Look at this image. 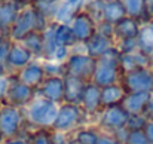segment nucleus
I'll use <instances>...</instances> for the list:
<instances>
[{
    "label": "nucleus",
    "mask_w": 153,
    "mask_h": 144,
    "mask_svg": "<svg viewBox=\"0 0 153 144\" xmlns=\"http://www.w3.org/2000/svg\"><path fill=\"white\" fill-rule=\"evenodd\" d=\"M51 22L52 21H49L45 15H42L33 4H30L18 13L9 31V36L13 42H21L31 31H45Z\"/></svg>",
    "instance_id": "f257e3e1"
},
{
    "label": "nucleus",
    "mask_w": 153,
    "mask_h": 144,
    "mask_svg": "<svg viewBox=\"0 0 153 144\" xmlns=\"http://www.w3.org/2000/svg\"><path fill=\"white\" fill-rule=\"evenodd\" d=\"M122 77V70H120V53L116 48L108 50L105 55L97 59L95 64V71L92 76V80L97 86L104 88L108 85L119 83Z\"/></svg>",
    "instance_id": "f03ea898"
},
{
    "label": "nucleus",
    "mask_w": 153,
    "mask_h": 144,
    "mask_svg": "<svg viewBox=\"0 0 153 144\" xmlns=\"http://www.w3.org/2000/svg\"><path fill=\"white\" fill-rule=\"evenodd\" d=\"M58 104L43 96L37 95L27 107H24V116L28 123L36 128H52V123L58 113Z\"/></svg>",
    "instance_id": "7ed1b4c3"
},
{
    "label": "nucleus",
    "mask_w": 153,
    "mask_h": 144,
    "mask_svg": "<svg viewBox=\"0 0 153 144\" xmlns=\"http://www.w3.org/2000/svg\"><path fill=\"white\" fill-rule=\"evenodd\" d=\"M88 116L83 113L82 107L77 104L62 102L58 107L56 117L52 123V131L62 132V134H71L74 129H77L82 125H88L86 122Z\"/></svg>",
    "instance_id": "20e7f679"
},
{
    "label": "nucleus",
    "mask_w": 153,
    "mask_h": 144,
    "mask_svg": "<svg viewBox=\"0 0 153 144\" xmlns=\"http://www.w3.org/2000/svg\"><path fill=\"white\" fill-rule=\"evenodd\" d=\"M95 64L97 59L85 53L83 48H80V50L74 48L71 49V53L65 59L64 68H65V74L74 76L85 82H91L95 71Z\"/></svg>",
    "instance_id": "39448f33"
},
{
    "label": "nucleus",
    "mask_w": 153,
    "mask_h": 144,
    "mask_svg": "<svg viewBox=\"0 0 153 144\" xmlns=\"http://www.w3.org/2000/svg\"><path fill=\"white\" fill-rule=\"evenodd\" d=\"M25 125L24 108L3 102L0 105V132L3 138L19 137Z\"/></svg>",
    "instance_id": "423d86ee"
},
{
    "label": "nucleus",
    "mask_w": 153,
    "mask_h": 144,
    "mask_svg": "<svg viewBox=\"0 0 153 144\" xmlns=\"http://www.w3.org/2000/svg\"><path fill=\"white\" fill-rule=\"evenodd\" d=\"M128 119H129V113L122 107V104L110 105V107H102L98 116L95 117L94 125L101 132L113 134L119 129L126 128Z\"/></svg>",
    "instance_id": "0eeeda50"
},
{
    "label": "nucleus",
    "mask_w": 153,
    "mask_h": 144,
    "mask_svg": "<svg viewBox=\"0 0 153 144\" xmlns=\"http://www.w3.org/2000/svg\"><path fill=\"white\" fill-rule=\"evenodd\" d=\"M120 83L125 88L126 94L131 92H150L153 89V71L150 67L137 68L128 73H123Z\"/></svg>",
    "instance_id": "6e6552de"
},
{
    "label": "nucleus",
    "mask_w": 153,
    "mask_h": 144,
    "mask_svg": "<svg viewBox=\"0 0 153 144\" xmlns=\"http://www.w3.org/2000/svg\"><path fill=\"white\" fill-rule=\"evenodd\" d=\"M9 77H10V82H9L4 102L15 107H21V108L27 107L37 96V89L18 80L16 74H9Z\"/></svg>",
    "instance_id": "1a4fd4ad"
},
{
    "label": "nucleus",
    "mask_w": 153,
    "mask_h": 144,
    "mask_svg": "<svg viewBox=\"0 0 153 144\" xmlns=\"http://www.w3.org/2000/svg\"><path fill=\"white\" fill-rule=\"evenodd\" d=\"M70 27L73 30L77 45L86 43L97 33V21L86 10H82L79 15H76L74 19L70 22Z\"/></svg>",
    "instance_id": "9d476101"
},
{
    "label": "nucleus",
    "mask_w": 153,
    "mask_h": 144,
    "mask_svg": "<svg viewBox=\"0 0 153 144\" xmlns=\"http://www.w3.org/2000/svg\"><path fill=\"white\" fill-rule=\"evenodd\" d=\"M30 4H31L30 0L0 1V31L1 34H9L18 13Z\"/></svg>",
    "instance_id": "9b49d317"
},
{
    "label": "nucleus",
    "mask_w": 153,
    "mask_h": 144,
    "mask_svg": "<svg viewBox=\"0 0 153 144\" xmlns=\"http://www.w3.org/2000/svg\"><path fill=\"white\" fill-rule=\"evenodd\" d=\"M80 107L83 110V113L88 116V119L91 117H97L98 113L102 108L101 102V88L97 86L94 82H88L83 91V96L80 101Z\"/></svg>",
    "instance_id": "f8f14e48"
},
{
    "label": "nucleus",
    "mask_w": 153,
    "mask_h": 144,
    "mask_svg": "<svg viewBox=\"0 0 153 144\" xmlns=\"http://www.w3.org/2000/svg\"><path fill=\"white\" fill-rule=\"evenodd\" d=\"M16 77L22 83L37 89L43 83V80L46 79V71H45V67H43V59L34 58L30 64H27L21 71L16 73Z\"/></svg>",
    "instance_id": "ddd939ff"
},
{
    "label": "nucleus",
    "mask_w": 153,
    "mask_h": 144,
    "mask_svg": "<svg viewBox=\"0 0 153 144\" xmlns=\"http://www.w3.org/2000/svg\"><path fill=\"white\" fill-rule=\"evenodd\" d=\"M33 59H34V56L30 50H27L19 42H13V46L4 61V65H6V70L9 74H16Z\"/></svg>",
    "instance_id": "4468645a"
},
{
    "label": "nucleus",
    "mask_w": 153,
    "mask_h": 144,
    "mask_svg": "<svg viewBox=\"0 0 153 144\" xmlns=\"http://www.w3.org/2000/svg\"><path fill=\"white\" fill-rule=\"evenodd\" d=\"M37 95L43 96L55 104L64 102V77L59 76H46L43 83L37 88Z\"/></svg>",
    "instance_id": "2eb2a0df"
},
{
    "label": "nucleus",
    "mask_w": 153,
    "mask_h": 144,
    "mask_svg": "<svg viewBox=\"0 0 153 144\" xmlns=\"http://www.w3.org/2000/svg\"><path fill=\"white\" fill-rule=\"evenodd\" d=\"M86 0H62L58 3L53 21L58 24H70L76 15L85 10Z\"/></svg>",
    "instance_id": "dca6fc26"
},
{
    "label": "nucleus",
    "mask_w": 153,
    "mask_h": 144,
    "mask_svg": "<svg viewBox=\"0 0 153 144\" xmlns=\"http://www.w3.org/2000/svg\"><path fill=\"white\" fill-rule=\"evenodd\" d=\"M82 48H83L85 53H88L89 56H92L95 59H98L102 55H105L108 50H111L114 48V40L102 36L100 33H95L86 43L82 45Z\"/></svg>",
    "instance_id": "f3484780"
},
{
    "label": "nucleus",
    "mask_w": 153,
    "mask_h": 144,
    "mask_svg": "<svg viewBox=\"0 0 153 144\" xmlns=\"http://www.w3.org/2000/svg\"><path fill=\"white\" fill-rule=\"evenodd\" d=\"M126 12V16H131L143 24H147L152 21L149 0H119Z\"/></svg>",
    "instance_id": "a211bd4d"
},
{
    "label": "nucleus",
    "mask_w": 153,
    "mask_h": 144,
    "mask_svg": "<svg viewBox=\"0 0 153 144\" xmlns=\"http://www.w3.org/2000/svg\"><path fill=\"white\" fill-rule=\"evenodd\" d=\"M88 82L77 79L74 76L65 74L64 76V102H70V104H77L80 105L83 91Z\"/></svg>",
    "instance_id": "6ab92c4d"
},
{
    "label": "nucleus",
    "mask_w": 153,
    "mask_h": 144,
    "mask_svg": "<svg viewBox=\"0 0 153 144\" xmlns=\"http://www.w3.org/2000/svg\"><path fill=\"white\" fill-rule=\"evenodd\" d=\"M113 28H114V42L125 39H137L141 30V22L131 16H125L119 22H116Z\"/></svg>",
    "instance_id": "aec40b11"
},
{
    "label": "nucleus",
    "mask_w": 153,
    "mask_h": 144,
    "mask_svg": "<svg viewBox=\"0 0 153 144\" xmlns=\"http://www.w3.org/2000/svg\"><path fill=\"white\" fill-rule=\"evenodd\" d=\"M152 65V58L147 56L146 53H143L141 50H135L131 53H125L120 55V70L122 74L137 70V68H143V67H150Z\"/></svg>",
    "instance_id": "412c9836"
},
{
    "label": "nucleus",
    "mask_w": 153,
    "mask_h": 144,
    "mask_svg": "<svg viewBox=\"0 0 153 144\" xmlns=\"http://www.w3.org/2000/svg\"><path fill=\"white\" fill-rule=\"evenodd\" d=\"M150 98H152L150 92H131L125 95L122 101V107L129 114H143Z\"/></svg>",
    "instance_id": "4be33fe9"
},
{
    "label": "nucleus",
    "mask_w": 153,
    "mask_h": 144,
    "mask_svg": "<svg viewBox=\"0 0 153 144\" xmlns=\"http://www.w3.org/2000/svg\"><path fill=\"white\" fill-rule=\"evenodd\" d=\"M52 33H53L55 43L61 48L73 49L77 45L70 24H58V22L52 21Z\"/></svg>",
    "instance_id": "5701e85b"
},
{
    "label": "nucleus",
    "mask_w": 153,
    "mask_h": 144,
    "mask_svg": "<svg viewBox=\"0 0 153 144\" xmlns=\"http://www.w3.org/2000/svg\"><path fill=\"white\" fill-rule=\"evenodd\" d=\"M19 43L27 50H30L34 58H37V59L43 58V52H45V36H43V31H31Z\"/></svg>",
    "instance_id": "b1692460"
},
{
    "label": "nucleus",
    "mask_w": 153,
    "mask_h": 144,
    "mask_svg": "<svg viewBox=\"0 0 153 144\" xmlns=\"http://www.w3.org/2000/svg\"><path fill=\"white\" fill-rule=\"evenodd\" d=\"M126 95L125 88L122 86V83H114V85H108L101 88V102L102 107H110V105H119L122 104L123 98Z\"/></svg>",
    "instance_id": "393cba45"
},
{
    "label": "nucleus",
    "mask_w": 153,
    "mask_h": 144,
    "mask_svg": "<svg viewBox=\"0 0 153 144\" xmlns=\"http://www.w3.org/2000/svg\"><path fill=\"white\" fill-rule=\"evenodd\" d=\"M126 16V12L119 0H105L101 12V21H105L108 24H116L122 18Z\"/></svg>",
    "instance_id": "a878e982"
},
{
    "label": "nucleus",
    "mask_w": 153,
    "mask_h": 144,
    "mask_svg": "<svg viewBox=\"0 0 153 144\" xmlns=\"http://www.w3.org/2000/svg\"><path fill=\"white\" fill-rule=\"evenodd\" d=\"M101 131L95 125H82L71 132L73 140L77 144H97Z\"/></svg>",
    "instance_id": "bb28decb"
},
{
    "label": "nucleus",
    "mask_w": 153,
    "mask_h": 144,
    "mask_svg": "<svg viewBox=\"0 0 153 144\" xmlns=\"http://www.w3.org/2000/svg\"><path fill=\"white\" fill-rule=\"evenodd\" d=\"M137 42H138V50H141L143 53H146L153 59V21L141 25Z\"/></svg>",
    "instance_id": "cd10ccee"
},
{
    "label": "nucleus",
    "mask_w": 153,
    "mask_h": 144,
    "mask_svg": "<svg viewBox=\"0 0 153 144\" xmlns=\"http://www.w3.org/2000/svg\"><path fill=\"white\" fill-rule=\"evenodd\" d=\"M52 129L39 128L28 138V144H52Z\"/></svg>",
    "instance_id": "c85d7f7f"
},
{
    "label": "nucleus",
    "mask_w": 153,
    "mask_h": 144,
    "mask_svg": "<svg viewBox=\"0 0 153 144\" xmlns=\"http://www.w3.org/2000/svg\"><path fill=\"white\" fill-rule=\"evenodd\" d=\"M31 4H33L42 15H45L49 21H53V16H55V12H56L58 4L49 3V1H46V0H34Z\"/></svg>",
    "instance_id": "c756f323"
},
{
    "label": "nucleus",
    "mask_w": 153,
    "mask_h": 144,
    "mask_svg": "<svg viewBox=\"0 0 153 144\" xmlns=\"http://www.w3.org/2000/svg\"><path fill=\"white\" fill-rule=\"evenodd\" d=\"M104 3H105V0H86L85 10H86L97 22L101 21V12H102Z\"/></svg>",
    "instance_id": "7c9ffc66"
},
{
    "label": "nucleus",
    "mask_w": 153,
    "mask_h": 144,
    "mask_svg": "<svg viewBox=\"0 0 153 144\" xmlns=\"http://www.w3.org/2000/svg\"><path fill=\"white\" fill-rule=\"evenodd\" d=\"M114 48L119 50L120 55H125V53H131V52L138 50V42H137V39L116 40V42H114Z\"/></svg>",
    "instance_id": "2f4dec72"
},
{
    "label": "nucleus",
    "mask_w": 153,
    "mask_h": 144,
    "mask_svg": "<svg viewBox=\"0 0 153 144\" xmlns=\"http://www.w3.org/2000/svg\"><path fill=\"white\" fill-rule=\"evenodd\" d=\"M147 125V119L143 114H129L126 129L128 131H144Z\"/></svg>",
    "instance_id": "473e14b6"
},
{
    "label": "nucleus",
    "mask_w": 153,
    "mask_h": 144,
    "mask_svg": "<svg viewBox=\"0 0 153 144\" xmlns=\"http://www.w3.org/2000/svg\"><path fill=\"white\" fill-rule=\"evenodd\" d=\"M43 67L46 71V76H65V68L64 62H55V61H43Z\"/></svg>",
    "instance_id": "72a5a7b5"
},
{
    "label": "nucleus",
    "mask_w": 153,
    "mask_h": 144,
    "mask_svg": "<svg viewBox=\"0 0 153 144\" xmlns=\"http://www.w3.org/2000/svg\"><path fill=\"white\" fill-rule=\"evenodd\" d=\"M12 46H13V40L10 39V36L9 34H0V62L4 64Z\"/></svg>",
    "instance_id": "f704fd0d"
},
{
    "label": "nucleus",
    "mask_w": 153,
    "mask_h": 144,
    "mask_svg": "<svg viewBox=\"0 0 153 144\" xmlns=\"http://www.w3.org/2000/svg\"><path fill=\"white\" fill-rule=\"evenodd\" d=\"M125 144H149L144 131H128Z\"/></svg>",
    "instance_id": "c9c22d12"
},
{
    "label": "nucleus",
    "mask_w": 153,
    "mask_h": 144,
    "mask_svg": "<svg viewBox=\"0 0 153 144\" xmlns=\"http://www.w3.org/2000/svg\"><path fill=\"white\" fill-rule=\"evenodd\" d=\"M97 33H100L102 36H105V37L114 40V28H113V24H108V22H105V21H98V22H97Z\"/></svg>",
    "instance_id": "e433bc0d"
},
{
    "label": "nucleus",
    "mask_w": 153,
    "mask_h": 144,
    "mask_svg": "<svg viewBox=\"0 0 153 144\" xmlns=\"http://www.w3.org/2000/svg\"><path fill=\"white\" fill-rule=\"evenodd\" d=\"M97 144H123L120 140H117L113 134H108V132H101L100 135V140Z\"/></svg>",
    "instance_id": "4c0bfd02"
},
{
    "label": "nucleus",
    "mask_w": 153,
    "mask_h": 144,
    "mask_svg": "<svg viewBox=\"0 0 153 144\" xmlns=\"http://www.w3.org/2000/svg\"><path fill=\"white\" fill-rule=\"evenodd\" d=\"M9 82H10V77H9V76L0 79V105L4 102L6 92H7V88H9Z\"/></svg>",
    "instance_id": "58836bf2"
},
{
    "label": "nucleus",
    "mask_w": 153,
    "mask_h": 144,
    "mask_svg": "<svg viewBox=\"0 0 153 144\" xmlns=\"http://www.w3.org/2000/svg\"><path fill=\"white\" fill-rule=\"evenodd\" d=\"M143 116L147 119V122H153V96L147 102V105H146V108L143 111Z\"/></svg>",
    "instance_id": "ea45409f"
},
{
    "label": "nucleus",
    "mask_w": 153,
    "mask_h": 144,
    "mask_svg": "<svg viewBox=\"0 0 153 144\" xmlns=\"http://www.w3.org/2000/svg\"><path fill=\"white\" fill-rule=\"evenodd\" d=\"M0 144H28V140L22 137H13V138H4Z\"/></svg>",
    "instance_id": "a19ab883"
},
{
    "label": "nucleus",
    "mask_w": 153,
    "mask_h": 144,
    "mask_svg": "<svg viewBox=\"0 0 153 144\" xmlns=\"http://www.w3.org/2000/svg\"><path fill=\"white\" fill-rule=\"evenodd\" d=\"M144 134L149 144H153V122H147L146 128H144Z\"/></svg>",
    "instance_id": "79ce46f5"
},
{
    "label": "nucleus",
    "mask_w": 153,
    "mask_h": 144,
    "mask_svg": "<svg viewBox=\"0 0 153 144\" xmlns=\"http://www.w3.org/2000/svg\"><path fill=\"white\" fill-rule=\"evenodd\" d=\"M6 76H9V73H7V70H6V65H4L3 62H0V79H1V77H6Z\"/></svg>",
    "instance_id": "37998d69"
},
{
    "label": "nucleus",
    "mask_w": 153,
    "mask_h": 144,
    "mask_svg": "<svg viewBox=\"0 0 153 144\" xmlns=\"http://www.w3.org/2000/svg\"><path fill=\"white\" fill-rule=\"evenodd\" d=\"M149 7H150V15H152V21H153V0H149Z\"/></svg>",
    "instance_id": "c03bdc74"
},
{
    "label": "nucleus",
    "mask_w": 153,
    "mask_h": 144,
    "mask_svg": "<svg viewBox=\"0 0 153 144\" xmlns=\"http://www.w3.org/2000/svg\"><path fill=\"white\" fill-rule=\"evenodd\" d=\"M67 144H77L74 140H73V137H71V134H70V138H68V141H67Z\"/></svg>",
    "instance_id": "a18cd8bd"
},
{
    "label": "nucleus",
    "mask_w": 153,
    "mask_h": 144,
    "mask_svg": "<svg viewBox=\"0 0 153 144\" xmlns=\"http://www.w3.org/2000/svg\"><path fill=\"white\" fill-rule=\"evenodd\" d=\"M46 1H49V3H53V4H58V3H61L62 0H46Z\"/></svg>",
    "instance_id": "49530a36"
},
{
    "label": "nucleus",
    "mask_w": 153,
    "mask_h": 144,
    "mask_svg": "<svg viewBox=\"0 0 153 144\" xmlns=\"http://www.w3.org/2000/svg\"><path fill=\"white\" fill-rule=\"evenodd\" d=\"M3 140H4V138H3V135H1V132H0V143H1Z\"/></svg>",
    "instance_id": "de8ad7c7"
},
{
    "label": "nucleus",
    "mask_w": 153,
    "mask_h": 144,
    "mask_svg": "<svg viewBox=\"0 0 153 144\" xmlns=\"http://www.w3.org/2000/svg\"><path fill=\"white\" fill-rule=\"evenodd\" d=\"M150 68H152V71H153V59H152V65H150Z\"/></svg>",
    "instance_id": "09e8293b"
},
{
    "label": "nucleus",
    "mask_w": 153,
    "mask_h": 144,
    "mask_svg": "<svg viewBox=\"0 0 153 144\" xmlns=\"http://www.w3.org/2000/svg\"><path fill=\"white\" fill-rule=\"evenodd\" d=\"M0 1H12V0H0Z\"/></svg>",
    "instance_id": "8fccbe9b"
},
{
    "label": "nucleus",
    "mask_w": 153,
    "mask_h": 144,
    "mask_svg": "<svg viewBox=\"0 0 153 144\" xmlns=\"http://www.w3.org/2000/svg\"><path fill=\"white\" fill-rule=\"evenodd\" d=\"M30 1H31V3H33V1H34V0H30Z\"/></svg>",
    "instance_id": "3c124183"
},
{
    "label": "nucleus",
    "mask_w": 153,
    "mask_h": 144,
    "mask_svg": "<svg viewBox=\"0 0 153 144\" xmlns=\"http://www.w3.org/2000/svg\"><path fill=\"white\" fill-rule=\"evenodd\" d=\"M152 96H153V89H152Z\"/></svg>",
    "instance_id": "603ef678"
},
{
    "label": "nucleus",
    "mask_w": 153,
    "mask_h": 144,
    "mask_svg": "<svg viewBox=\"0 0 153 144\" xmlns=\"http://www.w3.org/2000/svg\"><path fill=\"white\" fill-rule=\"evenodd\" d=\"M0 34H1V31H0Z\"/></svg>",
    "instance_id": "864d4df0"
}]
</instances>
